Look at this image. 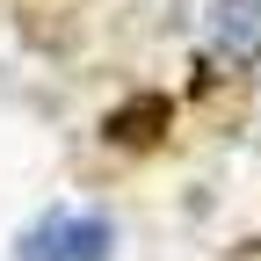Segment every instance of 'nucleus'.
<instances>
[{"label": "nucleus", "mask_w": 261, "mask_h": 261, "mask_svg": "<svg viewBox=\"0 0 261 261\" xmlns=\"http://www.w3.org/2000/svg\"><path fill=\"white\" fill-rule=\"evenodd\" d=\"M167 123H174V102H167V94H130L123 109H109L102 138H109V145H152Z\"/></svg>", "instance_id": "nucleus-1"}, {"label": "nucleus", "mask_w": 261, "mask_h": 261, "mask_svg": "<svg viewBox=\"0 0 261 261\" xmlns=\"http://www.w3.org/2000/svg\"><path fill=\"white\" fill-rule=\"evenodd\" d=\"M240 29V58H254L261 51V0H218V37H232Z\"/></svg>", "instance_id": "nucleus-2"}]
</instances>
